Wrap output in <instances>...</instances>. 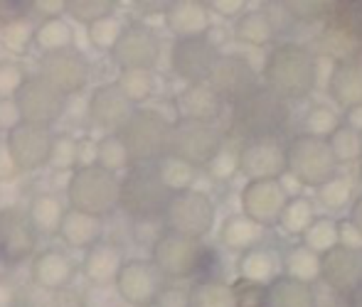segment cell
<instances>
[{
	"label": "cell",
	"mask_w": 362,
	"mask_h": 307,
	"mask_svg": "<svg viewBox=\"0 0 362 307\" xmlns=\"http://www.w3.org/2000/svg\"><path fill=\"white\" fill-rule=\"evenodd\" d=\"M315 54L298 42H281L264 61V86L284 101H300L315 89Z\"/></svg>",
	"instance_id": "1"
},
{
	"label": "cell",
	"mask_w": 362,
	"mask_h": 307,
	"mask_svg": "<svg viewBox=\"0 0 362 307\" xmlns=\"http://www.w3.org/2000/svg\"><path fill=\"white\" fill-rule=\"evenodd\" d=\"M288 104L264 84L232 104V126L247 140H276L288 126Z\"/></svg>",
	"instance_id": "2"
},
{
	"label": "cell",
	"mask_w": 362,
	"mask_h": 307,
	"mask_svg": "<svg viewBox=\"0 0 362 307\" xmlns=\"http://www.w3.org/2000/svg\"><path fill=\"white\" fill-rule=\"evenodd\" d=\"M121 177L101 170L99 165L76 167L69 172V182L64 189L67 209L89 214L96 219H106L119 212Z\"/></svg>",
	"instance_id": "3"
},
{
	"label": "cell",
	"mask_w": 362,
	"mask_h": 307,
	"mask_svg": "<svg viewBox=\"0 0 362 307\" xmlns=\"http://www.w3.org/2000/svg\"><path fill=\"white\" fill-rule=\"evenodd\" d=\"M315 47L335 64L362 59V3H333L325 8V25Z\"/></svg>",
	"instance_id": "4"
},
{
	"label": "cell",
	"mask_w": 362,
	"mask_h": 307,
	"mask_svg": "<svg viewBox=\"0 0 362 307\" xmlns=\"http://www.w3.org/2000/svg\"><path fill=\"white\" fill-rule=\"evenodd\" d=\"M210 258L212 251L202 241L165 231V229L151 246V263L156 265V270L163 275L165 283L168 280L180 283V280L197 278L200 273H205Z\"/></svg>",
	"instance_id": "5"
},
{
	"label": "cell",
	"mask_w": 362,
	"mask_h": 307,
	"mask_svg": "<svg viewBox=\"0 0 362 307\" xmlns=\"http://www.w3.org/2000/svg\"><path fill=\"white\" fill-rule=\"evenodd\" d=\"M119 138L131 157V167L156 165L160 157L168 155L170 121L153 109H136L119 131Z\"/></svg>",
	"instance_id": "6"
},
{
	"label": "cell",
	"mask_w": 362,
	"mask_h": 307,
	"mask_svg": "<svg viewBox=\"0 0 362 307\" xmlns=\"http://www.w3.org/2000/svg\"><path fill=\"white\" fill-rule=\"evenodd\" d=\"M168 199H170V192L158 180L153 165L131 167L121 177L119 209L131 222H160Z\"/></svg>",
	"instance_id": "7"
},
{
	"label": "cell",
	"mask_w": 362,
	"mask_h": 307,
	"mask_svg": "<svg viewBox=\"0 0 362 307\" xmlns=\"http://www.w3.org/2000/svg\"><path fill=\"white\" fill-rule=\"evenodd\" d=\"M224 148V133L217 123L175 119L170 123L168 155L200 170Z\"/></svg>",
	"instance_id": "8"
},
{
	"label": "cell",
	"mask_w": 362,
	"mask_h": 307,
	"mask_svg": "<svg viewBox=\"0 0 362 307\" xmlns=\"http://www.w3.org/2000/svg\"><path fill=\"white\" fill-rule=\"evenodd\" d=\"M284 155H286V172L308 187H320L338 175V162L325 138L298 133L284 145Z\"/></svg>",
	"instance_id": "9"
},
{
	"label": "cell",
	"mask_w": 362,
	"mask_h": 307,
	"mask_svg": "<svg viewBox=\"0 0 362 307\" xmlns=\"http://www.w3.org/2000/svg\"><path fill=\"white\" fill-rule=\"evenodd\" d=\"M215 202L205 192L185 189V192L170 194L160 224L165 231L182 234V236L202 241L212 231V227H215Z\"/></svg>",
	"instance_id": "10"
},
{
	"label": "cell",
	"mask_w": 362,
	"mask_h": 307,
	"mask_svg": "<svg viewBox=\"0 0 362 307\" xmlns=\"http://www.w3.org/2000/svg\"><path fill=\"white\" fill-rule=\"evenodd\" d=\"M163 42L158 37V32L151 25L134 20V23H124L121 37L116 42V47L111 49V61L119 66V71L129 69H144L153 71L160 61Z\"/></svg>",
	"instance_id": "11"
},
{
	"label": "cell",
	"mask_w": 362,
	"mask_h": 307,
	"mask_svg": "<svg viewBox=\"0 0 362 307\" xmlns=\"http://www.w3.org/2000/svg\"><path fill=\"white\" fill-rule=\"evenodd\" d=\"M54 136L57 133L52 128L33 126V123H18L5 136V150H8L18 175H23V172H37L42 167H47Z\"/></svg>",
	"instance_id": "12"
},
{
	"label": "cell",
	"mask_w": 362,
	"mask_h": 307,
	"mask_svg": "<svg viewBox=\"0 0 362 307\" xmlns=\"http://www.w3.org/2000/svg\"><path fill=\"white\" fill-rule=\"evenodd\" d=\"M13 101L18 106L20 121L33 123V126L52 128L67 111V99L37 74L28 76V81Z\"/></svg>",
	"instance_id": "13"
},
{
	"label": "cell",
	"mask_w": 362,
	"mask_h": 307,
	"mask_svg": "<svg viewBox=\"0 0 362 307\" xmlns=\"http://www.w3.org/2000/svg\"><path fill=\"white\" fill-rule=\"evenodd\" d=\"M37 246L40 236L35 234L23 207L0 209V263L10 268L23 265L25 260H33Z\"/></svg>",
	"instance_id": "14"
},
{
	"label": "cell",
	"mask_w": 362,
	"mask_h": 307,
	"mask_svg": "<svg viewBox=\"0 0 362 307\" xmlns=\"http://www.w3.org/2000/svg\"><path fill=\"white\" fill-rule=\"evenodd\" d=\"M163 285H165V280L151 260L131 258L121 265L114 288L121 303L129 307H156Z\"/></svg>",
	"instance_id": "15"
},
{
	"label": "cell",
	"mask_w": 362,
	"mask_h": 307,
	"mask_svg": "<svg viewBox=\"0 0 362 307\" xmlns=\"http://www.w3.org/2000/svg\"><path fill=\"white\" fill-rule=\"evenodd\" d=\"M219 54L222 52L207 35L175 40L170 47V69L185 84H205Z\"/></svg>",
	"instance_id": "16"
},
{
	"label": "cell",
	"mask_w": 362,
	"mask_h": 307,
	"mask_svg": "<svg viewBox=\"0 0 362 307\" xmlns=\"http://www.w3.org/2000/svg\"><path fill=\"white\" fill-rule=\"evenodd\" d=\"M37 76H42L52 89H57L64 99L76 96L86 89L91 76L89 59L79 52V49H64V52L45 54L40 57V71Z\"/></svg>",
	"instance_id": "17"
},
{
	"label": "cell",
	"mask_w": 362,
	"mask_h": 307,
	"mask_svg": "<svg viewBox=\"0 0 362 307\" xmlns=\"http://www.w3.org/2000/svg\"><path fill=\"white\" fill-rule=\"evenodd\" d=\"M318 278L335 293L348 298L362 285V248L350 246H333L318 255Z\"/></svg>",
	"instance_id": "18"
},
{
	"label": "cell",
	"mask_w": 362,
	"mask_h": 307,
	"mask_svg": "<svg viewBox=\"0 0 362 307\" xmlns=\"http://www.w3.org/2000/svg\"><path fill=\"white\" fill-rule=\"evenodd\" d=\"M205 84L215 91L224 104H234L247 91L259 86V81L254 66L244 57H239V54H219Z\"/></svg>",
	"instance_id": "19"
},
{
	"label": "cell",
	"mask_w": 362,
	"mask_h": 307,
	"mask_svg": "<svg viewBox=\"0 0 362 307\" xmlns=\"http://www.w3.org/2000/svg\"><path fill=\"white\" fill-rule=\"evenodd\" d=\"M79 263L64 248H42L30 260V278L40 290L62 293L74 283Z\"/></svg>",
	"instance_id": "20"
},
{
	"label": "cell",
	"mask_w": 362,
	"mask_h": 307,
	"mask_svg": "<svg viewBox=\"0 0 362 307\" xmlns=\"http://www.w3.org/2000/svg\"><path fill=\"white\" fill-rule=\"evenodd\" d=\"M286 199L281 180H252L242 189V214L259 227H272L281 217Z\"/></svg>",
	"instance_id": "21"
},
{
	"label": "cell",
	"mask_w": 362,
	"mask_h": 307,
	"mask_svg": "<svg viewBox=\"0 0 362 307\" xmlns=\"http://www.w3.org/2000/svg\"><path fill=\"white\" fill-rule=\"evenodd\" d=\"M237 170L252 180H279L286 172L284 145L276 140H247L237 152Z\"/></svg>",
	"instance_id": "22"
},
{
	"label": "cell",
	"mask_w": 362,
	"mask_h": 307,
	"mask_svg": "<svg viewBox=\"0 0 362 307\" xmlns=\"http://www.w3.org/2000/svg\"><path fill=\"white\" fill-rule=\"evenodd\" d=\"M86 111H89V121L106 136V133H119L136 111V106L121 94L114 81H109L91 91Z\"/></svg>",
	"instance_id": "23"
},
{
	"label": "cell",
	"mask_w": 362,
	"mask_h": 307,
	"mask_svg": "<svg viewBox=\"0 0 362 307\" xmlns=\"http://www.w3.org/2000/svg\"><path fill=\"white\" fill-rule=\"evenodd\" d=\"M126 263L124 248L114 241H101L91 246L89 251H84V258L79 263V273L91 288L109 290L116 283V275H119L121 265Z\"/></svg>",
	"instance_id": "24"
},
{
	"label": "cell",
	"mask_w": 362,
	"mask_h": 307,
	"mask_svg": "<svg viewBox=\"0 0 362 307\" xmlns=\"http://www.w3.org/2000/svg\"><path fill=\"white\" fill-rule=\"evenodd\" d=\"M165 25L175 35V40L202 37L212 28L210 5L197 3V0H177V3L165 5Z\"/></svg>",
	"instance_id": "25"
},
{
	"label": "cell",
	"mask_w": 362,
	"mask_h": 307,
	"mask_svg": "<svg viewBox=\"0 0 362 307\" xmlns=\"http://www.w3.org/2000/svg\"><path fill=\"white\" fill-rule=\"evenodd\" d=\"M222 109H224V101L207 84H187L175 96L177 119L215 123L222 116Z\"/></svg>",
	"instance_id": "26"
},
{
	"label": "cell",
	"mask_w": 362,
	"mask_h": 307,
	"mask_svg": "<svg viewBox=\"0 0 362 307\" xmlns=\"http://www.w3.org/2000/svg\"><path fill=\"white\" fill-rule=\"evenodd\" d=\"M74 25L67 15L62 13H52L45 15L40 23H35V37H33V47L40 54H54V52H64V49H74Z\"/></svg>",
	"instance_id": "27"
},
{
	"label": "cell",
	"mask_w": 362,
	"mask_h": 307,
	"mask_svg": "<svg viewBox=\"0 0 362 307\" xmlns=\"http://www.w3.org/2000/svg\"><path fill=\"white\" fill-rule=\"evenodd\" d=\"M25 214L40 239H54L59 234L64 214H67V202L54 192H40L30 199Z\"/></svg>",
	"instance_id": "28"
},
{
	"label": "cell",
	"mask_w": 362,
	"mask_h": 307,
	"mask_svg": "<svg viewBox=\"0 0 362 307\" xmlns=\"http://www.w3.org/2000/svg\"><path fill=\"white\" fill-rule=\"evenodd\" d=\"M104 234H106L104 219H96V217H89V214L67 209L57 236L62 239V243L67 246V248L89 251L91 246L104 241Z\"/></svg>",
	"instance_id": "29"
},
{
	"label": "cell",
	"mask_w": 362,
	"mask_h": 307,
	"mask_svg": "<svg viewBox=\"0 0 362 307\" xmlns=\"http://www.w3.org/2000/svg\"><path fill=\"white\" fill-rule=\"evenodd\" d=\"M328 94L345 111H353L362 106V59L335 64L330 71Z\"/></svg>",
	"instance_id": "30"
},
{
	"label": "cell",
	"mask_w": 362,
	"mask_h": 307,
	"mask_svg": "<svg viewBox=\"0 0 362 307\" xmlns=\"http://www.w3.org/2000/svg\"><path fill=\"white\" fill-rule=\"evenodd\" d=\"M264 307H315V293L310 283L276 275L267 285V305Z\"/></svg>",
	"instance_id": "31"
},
{
	"label": "cell",
	"mask_w": 362,
	"mask_h": 307,
	"mask_svg": "<svg viewBox=\"0 0 362 307\" xmlns=\"http://www.w3.org/2000/svg\"><path fill=\"white\" fill-rule=\"evenodd\" d=\"M276 35V25H274V18L262 8L254 10H244L237 20H234V37L239 42L254 44V47H264L269 44Z\"/></svg>",
	"instance_id": "32"
},
{
	"label": "cell",
	"mask_w": 362,
	"mask_h": 307,
	"mask_svg": "<svg viewBox=\"0 0 362 307\" xmlns=\"http://www.w3.org/2000/svg\"><path fill=\"white\" fill-rule=\"evenodd\" d=\"M279 275V258L276 251L272 248H254L244 251L242 258H239V278L254 280V283L269 285Z\"/></svg>",
	"instance_id": "33"
},
{
	"label": "cell",
	"mask_w": 362,
	"mask_h": 307,
	"mask_svg": "<svg viewBox=\"0 0 362 307\" xmlns=\"http://www.w3.org/2000/svg\"><path fill=\"white\" fill-rule=\"evenodd\" d=\"M33 37L35 20L25 18V15H15L0 25V47L13 57H25L33 49Z\"/></svg>",
	"instance_id": "34"
},
{
	"label": "cell",
	"mask_w": 362,
	"mask_h": 307,
	"mask_svg": "<svg viewBox=\"0 0 362 307\" xmlns=\"http://www.w3.org/2000/svg\"><path fill=\"white\" fill-rule=\"evenodd\" d=\"M262 231H264V227L254 224L252 219H247L244 214H234L222 227V243L227 246V248L244 253V251L254 248V246L259 243Z\"/></svg>",
	"instance_id": "35"
},
{
	"label": "cell",
	"mask_w": 362,
	"mask_h": 307,
	"mask_svg": "<svg viewBox=\"0 0 362 307\" xmlns=\"http://www.w3.org/2000/svg\"><path fill=\"white\" fill-rule=\"evenodd\" d=\"M121 89V94L136 106V109H144V104L148 99L156 96V76L153 71H144V69H129V71H119L114 81Z\"/></svg>",
	"instance_id": "36"
},
{
	"label": "cell",
	"mask_w": 362,
	"mask_h": 307,
	"mask_svg": "<svg viewBox=\"0 0 362 307\" xmlns=\"http://www.w3.org/2000/svg\"><path fill=\"white\" fill-rule=\"evenodd\" d=\"M94 165H99L106 172H129L131 170V157L126 152L124 140L119 138V133H106L96 140V160Z\"/></svg>",
	"instance_id": "37"
},
{
	"label": "cell",
	"mask_w": 362,
	"mask_h": 307,
	"mask_svg": "<svg viewBox=\"0 0 362 307\" xmlns=\"http://www.w3.org/2000/svg\"><path fill=\"white\" fill-rule=\"evenodd\" d=\"M153 170H156L158 180L163 182V187H165L170 194L192 189V182H195V177H197L195 167H190L187 162L177 160V157H173V155L160 157V160L153 165Z\"/></svg>",
	"instance_id": "38"
},
{
	"label": "cell",
	"mask_w": 362,
	"mask_h": 307,
	"mask_svg": "<svg viewBox=\"0 0 362 307\" xmlns=\"http://www.w3.org/2000/svg\"><path fill=\"white\" fill-rule=\"evenodd\" d=\"M300 236H303V243L300 246H305L310 253L320 255L333 248V246H338L340 227H338V222L330 217H315Z\"/></svg>",
	"instance_id": "39"
},
{
	"label": "cell",
	"mask_w": 362,
	"mask_h": 307,
	"mask_svg": "<svg viewBox=\"0 0 362 307\" xmlns=\"http://www.w3.org/2000/svg\"><path fill=\"white\" fill-rule=\"evenodd\" d=\"M187 307H234L229 285L219 283L215 278H202L190 288Z\"/></svg>",
	"instance_id": "40"
},
{
	"label": "cell",
	"mask_w": 362,
	"mask_h": 307,
	"mask_svg": "<svg viewBox=\"0 0 362 307\" xmlns=\"http://www.w3.org/2000/svg\"><path fill=\"white\" fill-rule=\"evenodd\" d=\"M328 145H330V152H333L335 162H353V160H360V150H362V131L358 128L348 126H338L328 138Z\"/></svg>",
	"instance_id": "41"
},
{
	"label": "cell",
	"mask_w": 362,
	"mask_h": 307,
	"mask_svg": "<svg viewBox=\"0 0 362 307\" xmlns=\"http://www.w3.org/2000/svg\"><path fill=\"white\" fill-rule=\"evenodd\" d=\"M62 8H64V13H67V18H72L74 23L84 25V28L116 15L114 0H67Z\"/></svg>",
	"instance_id": "42"
},
{
	"label": "cell",
	"mask_w": 362,
	"mask_h": 307,
	"mask_svg": "<svg viewBox=\"0 0 362 307\" xmlns=\"http://www.w3.org/2000/svg\"><path fill=\"white\" fill-rule=\"evenodd\" d=\"M313 219H315L313 204H310L308 199L305 197H288L276 224H281L284 231H288V234H303Z\"/></svg>",
	"instance_id": "43"
},
{
	"label": "cell",
	"mask_w": 362,
	"mask_h": 307,
	"mask_svg": "<svg viewBox=\"0 0 362 307\" xmlns=\"http://www.w3.org/2000/svg\"><path fill=\"white\" fill-rule=\"evenodd\" d=\"M121 30H124L121 18L111 15V18H104V20H99V23L89 25V28H86V40H89V44L96 52L111 54V49L116 47V42H119V37H121Z\"/></svg>",
	"instance_id": "44"
},
{
	"label": "cell",
	"mask_w": 362,
	"mask_h": 307,
	"mask_svg": "<svg viewBox=\"0 0 362 307\" xmlns=\"http://www.w3.org/2000/svg\"><path fill=\"white\" fill-rule=\"evenodd\" d=\"M284 268H286L284 275H288V278L310 283L313 278H318V255L310 253L305 246H296V248L288 251L286 258H284Z\"/></svg>",
	"instance_id": "45"
},
{
	"label": "cell",
	"mask_w": 362,
	"mask_h": 307,
	"mask_svg": "<svg viewBox=\"0 0 362 307\" xmlns=\"http://www.w3.org/2000/svg\"><path fill=\"white\" fill-rule=\"evenodd\" d=\"M47 167L54 172H74L76 170V138L67 133H57L49 152Z\"/></svg>",
	"instance_id": "46"
},
{
	"label": "cell",
	"mask_w": 362,
	"mask_h": 307,
	"mask_svg": "<svg viewBox=\"0 0 362 307\" xmlns=\"http://www.w3.org/2000/svg\"><path fill=\"white\" fill-rule=\"evenodd\" d=\"M28 69L18 59H0V99H15L28 81Z\"/></svg>",
	"instance_id": "47"
},
{
	"label": "cell",
	"mask_w": 362,
	"mask_h": 307,
	"mask_svg": "<svg viewBox=\"0 0 362 307\" xmlns=\"http://www.w3.org/2000/svg\"><path fill=\"white\" fill-rule=\"evenodd\" d=\"M234 307H264L267 305V285L247 278H237L229 285Z\"/></svg>",
	"instance_id": "48"
},
{
	"label": "cell",
	"mask_w": 362,
	"mask_h": 307,
	"mask_svg": "<svg viewBox=\"0 0 362 307\" xmlns=\"http://www.w3.org/2000/svg\"><path fill=\"white\" fill-rule=\"evenodd\" d=\"M338 116L328 109V106H313L303 119V133L315 138H328L330 133L338 128Z\"/></svg>",
	"instance_id": "49"
},
{
	"label": "cell",
	"mask_w": 362,
	"mask_h": 307,
	"mask_svg": "<svg viewBox=\"0 0 362 307\" xmlns=\"http://www.w3.org/2000/svg\"><path fill=\"white\" fill-rule=\"evenodd\" d=\"M350 194H353V184L340 175L330 177L328 182H323L318 187V199L328 209H343L350 202Z\"/></svg>",
	"instance_id": "50"
},
{
	"label": "cell",
	"mask_w": 362,
	"mask_h": 307,
	"mask_svg": "<svg viewBox=\"0 0 362 307\" xmlns=\"http://www.w3.org/2000/svg\"><path fill=\"white\" fill-rule=\"evenodd\" d=\"M207 172H210V177L212 180H219V182H224V180H232L234 175H237V152H232V150H227V148H222V150L217 152L215 157H212L210 162H207Z\"/></svg>",
	"instance_id": "51"
},
{
	"label": "cell",
	"mask_w": 362,
	"mask_h": 307,
	"mask_svg": "<svg viewBox=\"0 0 362 307\" xmlns=\"http://www.w3.org/2000/svg\"><path fill=\"white\" fill-rule=\"evenodd\" d=\"M190 288H182L177 283H165L156 300V307H187Z\"/></svg>",
	"instance_id": "52"
},
{
	"label": "cell",
	"mask_w": 362,
	"mask_h": 307,
	"mask_svg": "<svg viewBox=\"0 0 362 307\" xmlns=\"http://www.w3.org/2000/svg\"><path fill=\"white\" fill-rule=\"evenodd\" d=\"M20 121V114H18V106H15L13 99H0V133L8 136Z\"/></svg>",
	"instance_id": "53"
},
{
	"label": "cell",
	"mask_w": 362,
	"mask_h": 307,
	"mask_svg": "<svg viewBox=\"0 0 362 307\" xmlns=\"http://www.w3.org/2000/svg\"><path fill=\"white\" fill-rule=\"evenodd\" d=\"M20 300H23L20 290L15 288L10 280L0 278V307H13V305H18Z\"/></svg>",
	"instance_id": "54"
},
{
	"label": "cell",
	"mask_w": 362,
	"mask_h": 307,
	"mask_svg": "<svg viewBox=\"0 0 362 307\" xmlns=\"http://www.w3.org/2000/svg\"><path fill=\"white\" fill-rule=\"evenodd\" d=\"M15 175H18V170H15V165H13V160H10L5 145H0V180H13Z\"/></svg>",
	"instance_id": "55"
},
{
	"label": "cell",
	"mask_w": 362,
	"mask_h": 307,
	"mask_svg": "<svg viewBox=\"0 0 362 307\" xmlns=\"http://www.w3.org/2000/svg\"><path fill=\"white\" fill-rule=\"evenodd\" d=\"M350 227L358 231V236L362 239V194L355 199L353 209H350Z\"/></svg>",
	"instance_id": "56"
},
{
	"label": "cell",
	"mask_w": 362,
	"mask_h": 307,
	"mask_svg": "<svg viewBox=\"0 0 362 307\" xmlns=\"http://www.w3.org/2000/svg\"><path fill=\"white\" fill-rule=\"evenodd\" d=\"M348 305L350 307H362V285L358 290H353V293L348 295Z\"/></svg>",
	"instance_id": "57"
},
{
	"label": "cell",
	"mask_w": 362,
	"mask_h": 307,
	"mask_svg": "<svg viewBox=\"0 0 362 307\" xmlns=\"http://www.w3.org/2000/svg\"><path fill=\"white\" fill-rule=\"evenodd\" d=\"M13 307H37L35 303H30V300H20L18 305H13Z\"/></svg>",
	"instance_id": "58"
},
{
	"label": "cell",
	"mask_w": 362,
	"mask_h": 307,
	"mask_svg": "<svg viewBox=\"0 0 362 307\" xmlns=\"http://www.w3.org/2000/svg\"><path fill=\"white\" fill-rule=\"evenodd\" d=\"M360 162H362V150H360Z\"/></svg>",
	"instance_id": "59"
}]
</instances>
